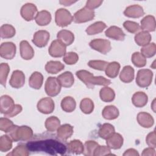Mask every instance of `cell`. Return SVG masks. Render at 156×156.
Returning a JSON list of instances; mask_svg holds the SVG:
<instances>
[{
	"label": "cell",
	"instance_id": "1",
	"mask_svg": "<svg viewBox=\"0 0 156 156\" xmlns=\"http://www.w3.org/2000/svg\"><path fill=\"white\" fill-rule=\"evenodd\" d=\"M26 146L31 152H44L51 155H64L67 151V147L54 139H44L31 141L26 144Z\"/></svg>",
	"mask_w": 156,
	"mask_h": 156
},
{
	"label": "cell",
	"instance_id": "2",
	"mask_svg": "<svg viewBox=\"0 0 156 156\" xmlns=\"http://www.w3.org/2000/svg\"><path fill=\"white\" fill-rule=\"evenodd\" d=\"M76 76L89 88H93L95 85L108 86L111 83L109 79L103 76H94L87 70H79L76 73Z\"/></svg>",
	"mask_w": 156,
	"mask_h": 156
},
{
	"label": "cell",
	"instance_id": "3",
	"mask_svg": "<svg viewBox=\"0 0 156 156\" xmlns=\"http://www.w3.org/2000/svg\"><path fill=\"white\" fill-rule=\"evenodd\" d=\"M6 133L15 142L28 141L32 138L34 134L33 130L30 127L27 126H18L16 125H14Z\"/></svg>",
	"mask_w": 156,
	"mask_h": 156
},
{
	"label": "cell",
	"instance_id": "4",
	"mask_svg": "<svg viewBox=\"0 0 156 156\" xmlns=\"http://www.w3.org/2000/svg\"><path fill=\"white\" fill-rule=\"evenodd\" d=\"M73 21V16L71 13L65 9H59L55 13V21L56 24L61 27L69 25Z\"/></svg>",
	"mask_w": 156,
	"mask_h": 156
},
{
	"label": "cell",
	"instance_id": "5",
	"mask_svg": "<svg viewBox=\"0 0 156 156\" xmlns=\"http://www.w3.org/2000/svg\"><path fill=\"white\" fill-rule=\"evenodd\" d=\"M153 73L149 69H141L136 75V83L141 88H147L152 83Z\"/></svg>",
	"mask_w": 156,
	"mask_h": 156
},
{
	"label": "cell",
	"instance_id": "6",
	"mask_svg": "<svg viewBox=\"0 0 156 156\" xmlns=\"http://www.w3.org/2000/svg\"><path fill=\"white\" fill-rule=\"evenodd\" d=\"M61 85L57 77H49L44 85V90L47 95L50 97H54L58 95L61 91Z\"/></svg>",
	"mask_w": 156,
	"mask_h": 156
},
{
	"label": "cell",
	"instance_id": "7",
	"mask_svg": "<svg viewBox=\"0 0 156 156\" xmlns=\"http://www.w3.org/2000/svg\"><path fill=\"white\" fill-rule=\"evenodd\" d=\"M95 16L94 11L84 7L77 11L73 16V21L76 23H83L92 20Z\"/></svg>",
	"mask_w": 156,
	"mask_h": 156
},
{
	"label": "cell",
	"instance_id": "8",
	"mask_svg": "<svg viewBox=\"0 0 156 156\" xmlns=\"http://www.w3.org/2000/svg\"><path fill=\"white\" fill-rule=\"evenodd\" d=\"M89 45L93 49L102 54H107L112 49L110 41L108 40L101 38H97L91 40L90 42Z\"/></svg>",
	"mask_w": 156,
	"mask_h": 156
},
{
	"label": "cell",
	"instance_id": "9",
	"mask_svg": "<svg viewBox=\"0 0 156 156\" xmlns=\"http://www.w3.org/2000/svg\"><path fill=\"white\" fill-rule=\"evenodd\" d=\"M16 45L12 42H4L0 46V55L7 60L13 59L16 54Z\"/></svg>",
	"mask_w": 156,
	"mask_h": 156
},
{
	"label": "cell",
	"instance_id": "10",
	"mask_svg": "<svg viewBox=\"0 0 156 156\" xmlns=\"http://www.w3.org/2000/svg\"><path fill=\"white\" fill-rule=\"evenodd\" d=\"M66 46L63 44L58 40H54L49 48V54L52 57H61L65 55L66 48Z\"/></svg>",
	"mask_w": 156,
	"mask_h": 156
},
{
	"label": "cell",
	"instance_id": "11",
	"mask_svg": "<svg viewBox=\"0 0 156 156\" xmlns=\"http://www.w3.org/2000/svg\"><path fill=\"white\" fill-rule=\"evenodd\" d=\"M37 107L40 113L47 115L51 113L54 111L55 104L51 98L46 97L41 99L38 102Z\"/></svg>",
	"mask_w": 156,
	"mask_h": 156
},
{
	"label": "cell",
	"instance_id": "12",
	"mask_svg": "<svg viewBox=\"0 0 156 156\" xmlns=\"http://www.w3.org/2000/svg\"><path fill=\"white\" fill-rule=\"evenodd\" d=\"M37 11L35 5L32 3H26L22 6L20 13L23 19L27 21H30L35 18L38 13Z\"/></svg>",
	"mask_w": 156,
	"mask_h": 156
},
{
	"label": "cell",
	"instance_id": "13",
	"mask_svg": "<svg viewBox=\"0 0 156 156\" xmlns=\"http://www.w3.org/2000/svg\"><path fill=\"white\" fill-rule=\"evenodd\" d=\"M49 33L44 30H40L36 32L33 37V43L38 48L46 46L49 40Z\"/></svg>",
	"mask_w": 156,
	"mask_h": 156
},
{
	"label": "cell",
	"instance_id": "14",
	"mask_svg": "<svg viewBox=\"0 0 156 156\" xmlns=\"http://www.w3.org/2000/svg\"><path fill=\"white\" fill-rule=\"evenodd\" d=\"M13 99L8 95H3L0 99V111L4 116L10 113L15 107Z\"/></svg>",
	"mask_w": 156,
	"mask_h": 156
},
{
	"label": "cell",
	"instance_id": "15",
	"mask_svg": "<svg viewBox=\"0 0 156 156\" xmlns=\"http://www.w3.org/2000/svg\"><path fill=\"white\" fill-rule=\"evenodd\" d=\"M25 83V75L20 70H15L12 73L9 84L14 88H21Z\"/></svg>",
	"mask_w": 156,
	"mask_h": 156
},
{
	"label": "cell",
	"instance_id": "16",
	"mask_svg": "<svg viewBox=\"0 0 156 156\" xmlns=\"http://www.w3.org/2000/svg\"><path fill=\"white\" fill-rule=\"evenodd\" d=\"M105 36L108 38L118 41H123L126 35L121 28L116 26H110L105 32Z\"/></svg>",
	"mask_w": 156,
	"mask_h": 156
},
{
	"label": "cell",
	"instance_id": "17",
	"mask_svg": "<svg viewBox=\"0 0 156 156\" xmlns=\"http://www.w3.org/2000/svg\"><path fill=\"white\" fill-rule=\"evenodd\" d=\"M73 127L69 124L60 126L57 130V135L59 140L65 141L73 134Z\"/></svg>",
	"mask_w": 156,
	"mask_h": 156
},
{
	"label": "cell",
	"instance_id": "18",
	"mask_svg": "<svg viewBox=\"0 0 156 156\" xmlns=\"http://www.w3.org/2000/svg\"><path fill=\"white\" fill-rule=\"evenodd\" d=\"M126 16L132 18H138L144 15V12L141 6L138 4H134L126 7L124 11Z\"/></svg>",
	"mask_w": 156,
	"mask_h": 156
},
{
	"label": "cell",
	"instance_id": "19",
	"mask_svg": "<svg viewBox=\"0 0 156 156\" xmlns=\"http://www.w3.org/2000/svg\"><path fill=\"white\" fill-rule=\"evenodd\" d=\"M20 55L24 60H30L34 56V50L26 40H23L20 44Z\"/></svg>",
	"mask_w": 156,
	"mask_h": 156
},
{
	"label": "cell",
	"instance_id": "20",
	"mask_svg": "<svg viewBox=\"0 0 156 156\" xmlns=\"http://www.w3.org/2000/svg\"><path fill=\"white\" fill-rule=\"evenodd\" d=\"M124 142L122 135L118 133H114L106 140V144L108 147L112 149H120Z\"/></svg>",
	"mask_w": 156,
	"mask_h": 156
},
{
	"label": "cell",
	"instance_id": "21",
	"mask_svg": "<svg viewBox=\"0 0 156 156\" xmlns=\"http://www.w3.org/2000/svg\"><path fill=\"white\" fill-rule=\"evenodd\" d=\"M136 119L138 124L144 128H150L154 123V119L152 115L144 112H140L137 115Z\"/></svg>",
	"mask_w": 156,
	"mask_h": 156
},
{
	"label": "cell",
	"instance_id": "22",
	"mask_svg": "<svg viewBox=\"0 0 156 156\" xmlns=\"http://www.w3.org/2000/svg\"><path fill=\"white\" fill-rule=\"evenodd\" d=\"M57 40L67 46L71 45L73 43L74 40V35L72 32L68 30L63 29L57 33Z\"/></svg>",
	"mask_w": 156,
	"mask_h": 156
},
{
	"label": "cell",
	"instance_id": "23",
	"mask_svg": "<svg viewBox=\"0 0 156 156\" xmlns=\"http://www.w3.org/2000/svg\"><path fill=\"white\" fill-rule=\"evenodd\" d=\"M155 20L152 15H147L141 21L140 28L144 31L154 32L155 30Z\"/></svg>",
	"mask_w": 156,
	"mask_h": 156
},
{
	"label": "cell",
	"instance_id": "24",
	"mask_svg": "<svg viewBox=\"0 0 156 156\" xmlns=\"http://www.w3.org/2000/svg\"><path fill=\"white\" fill-rule=\"evenodd\" d=\"M148 101L147 95L143 91H138L135 93L132 98L133 104L138 108L144 107Z\"/></svg>",
	"mask_w": 156,
	"mask_h": 156
},
{
	"label": "cell",
	"instance_id": "25",
	"mask_svg": "<svg viewBox=\"0 0 156 156\" xmlns=\"http://www.w3.org/2000/svg\"><path fill=\"white\" fill-rule=\"evenodd\" d=\"M43 83V76L42 74L38 71L34 72L29 77V85L34 89L39 90Z\"/></svg>",
	"mask_w": 156,
	"mask_h": 156
},
{
	"label": "cell",
	"instance_id": "26",
	"mask_svg": "<svg viewBox=\"0 0 156 156\" xmlns=\"http://www.w3.org/2000/svg\"><path fill=\"white\" fill-rule=\"evenodd\" d=\"M57 79L61 86L65 88H70L74 82L73 74L70 71H66L60 74Z\"/></svg>",
	"mask_w": 156,
	"mask_h": 156
},
{
	"label": "cell",
	"instance_id": "27",
	"mask_svg": "<svg viewBox=\"0 0 156 156\" xmlns=\"http://www.w3.org/2000/svg\"><path fill=\"white\" fill-rule=\"evenodd\" d=\"M135 76L134 69L130 65L125 66L119 74V79L124 83H130L133 79Z\"/></svg>",
	"mask_w": 156,
	"mask_h": 156
},
{
	"label": "cell",
	"instance_id": "28",
	"mask_svg": "<svg viewBox=\"0 0 156 156\" xmlns=\"http://www.w3.org/2000/svg\"><path fill=\"white\" fill-rule=\"evenodd\" d=\"M119 115L118 109L115 105L105 106L102 112L103 118L107 120H113L116 119Z\"/></svg>",
	"mask_w": 156,
	"mask_h": 156
},
{
	"label": "cell",
	"instance_id": "29",
	"mask_svg": "<svg viewBox=\"0 0 156 156\" xmlns=\"http://www.w3.org/2000/svg\"><path fill=\"white\" fill-rule=\"evenodd\" d=\"M51 18V15L50 12L47 10H43L37 13L35 18V20L38 25L40 26H44L50 23Z\"/></svg>",
	"mask_w": 156,
	"mask_h": 156
},
{
	"label": "cell",
	"instance_id": "30",
	"mask_svg": "<svg viewBox=\"0 0 156 156\" xmlns=\"http://www.w3.org/2000/svg\"><path fill=\"white\" fill-rule=\"evenodd\" d=\"M134 39L135 43L138 46L143 47L150 43L152 39V37L148 32L143 30L137 33L135 35Z\"/></svg>",
	"mask_w": 156,
	"mask_h": 156
},
{
	"label": "cell",
	"instance_id": "31",
	"mask_svg": "<svg viewBox=\"0 0 156 156\" xmlns=\"http://www.w3.org/2000/svg\"><path fill=\"white\" fill-rule=\"evenodd\" d=\"M62 109L67 113L73 112L76 107V102L75 99L71 96H66L61 101Z\"/></svg>",
	"mask_w": 156,
	"mask_h": 156
},
{
	"label": "cell",
	"instance_id": "32",
	"mask_svg": "<svg viewBox=\"0 0 156 156\" xmlns=\"http://www.w3.org/2000/svg\"><path fill=\"white\" fill-rule=\"evenodd\" d=\"M115 132V127L112 124L109 123H104L100 127L98 131V135L101 138L107 140Z\"/></svg>",
	"mask_w": 156,
	"mask_h": 156
},
{
	"label": "cell",
	"instance_id": "33",
	"mask_svg": "<svg viewBox=\"0 0 156 156\" xmlns=\"http://www.w3.org/2000/svg\"><path fill=\"white\" fill-rule=\"evenodd\" d=\"M99 97L102 101L105 102H110L114 100L115 98V93L112 88L105 86L101 89L99 91Z\"/></svg>",
	"mask_w": 156,
	"mask_h": 156
},
{
	"label": "cell",
	"instance_id": "34",
	"mask_svg": "<svg viewBox=\"0 0 156 156\" xmlns=\"http://www.w3.org/2000/svg\"><path fill=\"white\" fill-rule=\"evenodd\" d=\"M65 65L59 61L51 60L46 63L45 65L46 71L49 74H57L62 71Z\"/></svg>",
	"mask_w": 156,
	"mask_h": 156
},
{
	"label": "cell",
	"instance_id": "35",
	"mask_svg": "<svg viewBox=\"0 0 156 156\" xmlns=\"http://www.w3.org/2000/svg\"><path fill=\"white\" fill-rule=\"evenodd\" d=\"M107 27L105 23L102 21H97L94 23L89 26L87 29L86 32L89 35H96L99 33H101Z\"/></svg>",
	"mask_w": 156,
	"mask_h": 156
},
{
	"label": "cell",
	"instance_id": "36",
	"mask_svg": "<svg viewBox=\"0 0 156 156\" xmlns=\"http://www.w3.org/2000/svg\"><path fill=\"white\" fill-rule=\"evenodd\" d=\"M67 149L72 154H81L83 153L84 146L79 140H73L67 144Z\"/></svg>",
	"mask_w": 156,
	"mask_h": 156
},
{
	"label": "cell",
	"instance_id": "37",
	"mask_svg": "<svg viewBox=\"0 0 156 156\" xmlns=\"http://www.w3.org/2000/svg\"><path fill=\"white\" fill-rule=\"evenodd\" d=\"M120 64L117 62H112L108 63L107 65L105 72L107 77L110 78H115L119 71Z\"/></svg>",
	"mask_w": 156,
	"mask_h": 156
},
{
	"label": "cell",
	"instance_id": "38",
	"mask_svg": "<svg viewBox=\"0 0 156 156\" xmlns=\"http://www.w3.org/2000/svg\"><path fill=\"white\" fill-rule=\"evenodd\" d=\"M44 125L48 131L55 132L60 126V121L57 117L52 116L46 119Z\"/></svg>",
	"mask_w": 156,
	"mask_h": 156
},
{
	"label": "cell",
	"instance_id": "39",
	"mask_svg": "<svg viewBox=\"0 0 156 156\" xmlns=\"http://www.w3.org/2000/svg\"><path fill=\"white\" fill-rule=\"evenodd\" d=\"M16 30L15 27L9 24H5L1 26L0 36L2 38H10L15 36Z\"/></svg>",
	"mask_w": 156,
	"mask_h": 156
},
{
	"label": "cell",
	"instance_id": "40",
	"mask_svg": "<svg viewBox=\"0 0 156 156\" xmlns=\"http://www.w3.org/2000/svg\"><path fill=\"white\" fill-rule=\"evenodd\" d=\"M94 103L93 101L88 98L83 99L80 103V108L85 114H90L94 110Z\"/></svg>",
	"mask_w": 156,
	"mask_h": 156
},
{
	"label": "cell",
	"instance_id": "41",
	"mask_svg": "<svg viewBox=\"0 0 156 156\" xmlns=\"http://www.w3.org/2000/svg\"><path fill=\"white\" fill-rule=\"evenodd\" d=\"M99 144L93 140H88L85 141L84 144V149L83 151V154L86 156H93L94 155V152L96 148Z\"/></svg>",
	"mask_w": 156,
	"mask_h": 156
},
{
	"label": "cell",
	"instance_id": "42",
	"mask_svg": "<svg viewBox=\"0 0 156 156\" xmlns=\"http://www.w3.org/2000/svg\"><path fill=\"white\" fill-rule=\"evenodd\" d=\"M12 140L7 135H3L0 138V151L2 152L10 151L12 147Z\"/></svg>",
	"mask_w": 156,
	"mask_h": 156
},
{
	"label": "cell",
	"instance_id": "43",
	"mask_svg": "<svg viewBox=\"0 0 156 156\" xmlns=\"http://www.w3.org/2000/svg\"><path fill=\"white\" fill-rule=\"evenodd\" d=\"M131 60L132 63L138 68L144 67L146 65V58L139 52H135L132 54Z\"/></svg>",
	"mask_w": 156,
	"mask_h": 156
},
{
	"label": "cell",
	"instance_id": "44",
	"mask_svg": "<svg viewBox=\"0 0 156 156\" xmlns=\"http://www.w3.org/2000/svg\"><path fill=\"white\" fill-rule=\"evenodd\" d=\"M156 53V45L154 43H150L141 49V54L146 58L153 57Z\"/></svg>",
	"mask_w": 156,
	"mask_h": 156
},
{
	"label": "cell",
	"instance_id": "45",
	"mask_svg": "<svg viewBox=\"0 0 156 156\" xmlns=\"http://www.w3.org/2000/svg\"><path fill=\"white\" fill-rule=\"evenodd\" d=\"M9 71V65L7 63H2L0 65V83L4 87H5Z\"/></svg>",
	"mask_w": 156,
	"mask_h": 156
},
{
	"label": "cell",
	"instance_id": "46",
	"mask_svg": "<svg viewBox=\"0 0 156 156\" xmlns=\"http://www.w3.org/2000/svg\"><path fill=\"white\" fill-rule=\"evenodd\" d=\"M29 150L26 146V145L20 144L17 146L13 151L8 154L7 155H12V156H27L29 154Z\"/></svg>",
	"mask_w": 156,
	"mask_h": 156
},
{
	"label": "cell",
	"instance_id": "47",
	"mask_svg": "<svg viewBox=\"0 0 156 156\" xmlns=\"http://www.w3.org/2000/svg\"><path fill=\"white\" fill-rule=\"evenodd\" d=\"M108 63L106 61L104 60H90L88 63V66L90 68L99 70V71H105L107 65Z\"/></svg>",
	"mask_w": 156,
	"mask_h": 156
},
{
	"label": "cell",
	"instance_id": "48",
	"mask_svg": "<svg viewBox=\"0 0 156 156\" xmlns=\"http://www.w3.org/2000/svg\"><path fill=\"white\" fill-rule=\"evenodd\" d=\"M79 60V56L76 52H69L65 54L63 56V62L69 65H74L77 63Z\"/></svg>",
	"mask_w": 156,
	"mask_h": 156
},
{
	"label": "cell",
	"instance_id": "49",
	"mask_svg": "<svg viewBox=\"0 0 156 156\" xmlns=\"http://www.w3.org/2000/svg\"><path fill=\"white\" fill-rule=\"evenodd\" d=\"M124 27L130 33L135 34L140 30V26L136 22L126 21L123 23Z\"/></svg>",
	"mask_w": 156,
	"mask_h": 156
},
{
	"label": "cell",
	"instance_id": "50",
	"mask_svg": "<svg viewBox=\"0 0 156 156\" xmlns=\"http://www.w3.org/2000/svg\"><path fill=\"white\" fill-rule=\"evenodd\" d=\"M14 126L13 122L7 117H2L0 119V129L7 133Z\"/></svg>",
	"mask_w": 156,
	"mask_h": 156
},
{
	"label": "cell",
	"instance_id": "51",
	"mask_svg": "<svg viewBox=\"0 0 156 156\" xmlns=\"http://www.w3.org/2000/svg\"><path fill=\"white\" fill-rule=\"evenodd\" d=\"M111 149L107 146H100L96 148V151L94 152V156H99V155H113L111 153Z\"/></svg>",
	"mask_w": 156,
	"mask_h": 156
},
{
	"label": "cell",
	"instance_id": "52",
	"mask_svg": "<svg viewBox=\"0 0 156 156\" xmlns=\"http://www.w3.org/2000/svg\"><path fill=\"white\" fill-rule=\"evenodd\" d=\"M156 140H155V130L148 133L146 138V144L151 147L155 148L156 147Z\"/></svg>",
	"mask_w": 156,
	"mask_h": 156
},
{
	"label": "cell",
	"instance_id": "53",
	"mask_svg": "<svg viewBox=\"0 0 156 156\" xmlns=\"http://www.w3.org/2000/svg\"><path fill=\"white\" fill-rule=\"evenodd\" d=\"M103 2V1H98V0H88L86 2L85 7L90 10H94V9H96L99 7L102 3Z\"/></svg>",
	"mask_w": 156,
	"mask_h": 156
},
{
	"label": "cell",
	"instance_id": "54",
	"mask_svg": "<svg viewBox=\"0 0 156 156\" xmlns=\"http://www.w3.org/2000/svg\"><path fill=\"white\" fill-rule=\"evenodd\" d=\"M22 110H23V108H22V106L21 105H20V104H15V107L13 108L12 111L10 113H9V114L5 115L4 116L7 117V118L13 117V116L17 115L18 114H19L20 113H21Z\"/></svg>",
	"mask_w": 156,
	"mask_h": 156
},
{
	"label": "cell",
	"instance_id": "55",
	"mask_svg": "<svg viewBox=\"0 0 156 156\" xmlns=\"http://www.w3.org/2000/svg\"><path fill=\"white\" fill-rule=\"evenodd\" d=\"M142 155L143 156H154L155 155V148L149 147L147 148H146L143 150L142 154Z\"/></svg>",
	"mask_w": 156,
	"mask_h": 156
},
{
	"label": "cell",
	"instance_id": "56",
	"mask_svg": "<svg viewBox=\"0 0 156 156\" xmlns=\"http://www.w3.org/2000/svg\"><path fill=\"white\" fill-rule=\"evenodd\" d=\"M124 156H138L139 154L136 150L133 148H130L126 150L123 154Z\"/></svg>",
	"mask_w": 156,
	"mask_h": 156
},
{
	"label": "cell",
	"instance_id": "57",
	"mask_svg": "<svg viewBox=\"0 0 156 156\" xmlns=\"http://www.w3.org/2000/svg\"><path fill=\"white\" fill-rule=\"evenodd\" d=\"M60 4L65 5V6H69L72 4L76 2V1H60Z\"/></svg>",
	"mask_w": 156,
	"mask_h": 156
},
{
	"label": "cell",
	"instance_id": "58",
	"mask_svg": "<svg viewBox=\"0 0 156 156\" xmlns=\"http://www.w3.org/2000/svg\"><path fill=\"white\" fill-rule=\"evenodd\" d=\"M151 108L152 110H153V112L154 113H155V99H154V101H152V104H151Z\"/></svg>",
	"mask_w": 156,
	"mask_h": 156
}]
</instances>
